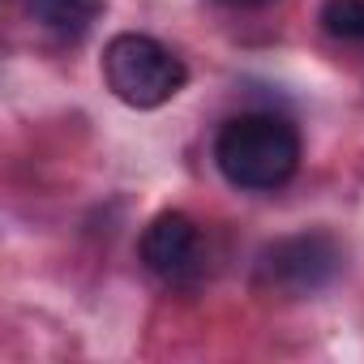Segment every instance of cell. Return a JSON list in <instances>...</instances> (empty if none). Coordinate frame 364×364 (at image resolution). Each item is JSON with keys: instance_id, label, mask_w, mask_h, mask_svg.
<instances>
[{"instance_id": "cell-1", "label": "cell", "mask_w": 364, "mask_h": 364, "mask_svg": "<svg viewBox=\"0 0 364 364\" xmlns=\"http://www.w3.org/2000/svg\"><path fill=\"white\" fill-rule=\"evenodd\" d=\"M215 167L232 189L274 193L300 167V133L279 112H240L215 133Z\"/></svg>"}, {"instance_id": "cell-2", "label": "cell", "mask_w": 364, "mask_h": 364, "mask_svg": "<svg viewBox=\"0 0 364 364\" xmlns=\"http://www.w3.org/2000/svg\"><path fill=\"white\" fill-rule=\"evenodd\" d=\"M103 82L124 107L154 112V107L171 103L180 90H185L189 69L159 39L124 31V35L107 39V48H103Z\"/></svg>"}, {"instance_id": "cell-3", "label": "cell", "mask_w": 364, "mask_h": 364, "mask_svg": "<svg viewBox=\"0 0 364 364\" xmlns=\"http://www.w3.org/2000/svg\"><path fill=\"white\" fill-rule=\"evenodd\" d=\"M343 270V249L330 232H296L257 253L253 283L283 300H304L330 287Z\"/></svg>"}, {"instance_id": "cell-4", "label": "cell", "mask_w": 364, "mask_h": 364, "mask_svg": "<svg viewBox=\"0 0 364 364\" xmlns=\"http://www.w3.org/2000/svg\"><path fill=\"white\" fill-rule=\"evenodd\" d=\"M137 257L154 279L185 283L189 274H198V262H202V228L185 210H163L146 223L137 240Z\"/></svg>"}, {"instance_id": "cell-5", "label": "cell", "mask_w": 364, "mask_h": 364, "mask_svg": "<svg viewBox=\"0 0 364 364\" xmlns=\"http://www.w3.org/2000/svg\"><path fill=\"white\" fill-rule=\"evenodd\" d=\"M31 18L48 35H56L65 43H77L103 18V0H31Z\"/></svg>"}, {"instance_id": "cell-6", "label": "cell", "mask_w": 364, "mask_h": 364, "mask_svg": "<svg viewBox=\"0 0 364 364\" xmlns=\"http://www.w3.org/2000/svg\"><path fill=\"white\" fill-rule=\"evenodd\" d=\"M321 31L334 43L364 48V0H326L321 5Z\"/></svg>"}, {"instance_id": "cell-7", "label": "cell", "mask_w": 364, "mask_h": 364, "mask_svg": "<svg viewBox=\"0 0 364 364\" xmlns=\"http://www.w3.org/2000/svg\"><path fill=\"white\" fill-rule=\"evenodd\" d=\"M223 9H257V5H270V0H215Z\"/></svg>"}]
</instances>
